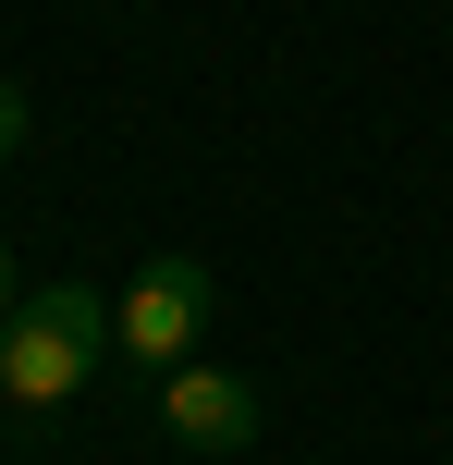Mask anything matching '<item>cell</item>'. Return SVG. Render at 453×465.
<instances>
[{
	"mask_svg": "<svg viewBox=\"0 0 453 465\" xmlns=\"http://www.w3.org/2000/svg\"><path fill=\"white\" fill-rule=\"evenodd\" d=\"M209 306H221V282L196 270V257H147L135 270V294H123V355L135 368H196V331H209Z\"/></svg>",
	"mask_w": 453,
	"mask_h": 465,
	"instance_id": "obj_2",
	"label": "cell"
},
{
	"mask_svg": "<svg viewBox=\"0 0 453 465\" xmlns=\"http://www.w3.org/2000/svg\"><path fill=\"white\" fill-rule=\"evenodd\" d=\"M111 343H123V306H98V282H37L0 319V404H74Z\"/></svg>",
	"mask_w": 453,
	"mask_h": 465,
	"instance_id": "obj_1",
	"label": "cell"
},
{
	"mask_svg": "<svg viewBox=\"0 0 453 465\" xmlns=\"http://www.w3.org/2000/svg\"><path fill=\"white\" fill-rule=\"evenodd\" d=\"M13 147H25V86L0 74V160H13Z\"/></svg>",
	"mask_w": 453,
	"mask_h": 465,
	"instance_id": "obj_4",
	"label": "cell"
},
{
	"mask_svg": "<svg viewBox=\"0 0 453 465\" xmlns=\"http://www.w3.org/2000/svg\"><path fill=\"white\" fill-rule=\"evenodd\" d=\"M160 417H172V441H196V453H245L258 441V392H245L233 368H172Z\"/></svg>",
	"mask_w": 453,
	"mask_h": 465,
	"instance_id": "obj_3",
	"label": "cell"
},
{
	"mask_svg": "<svg viewBox=\"0 0 453 465\" xmlns=\"http://www.w3.org/2000/svg\"><path fill=\"white\" fill-rule=\"evenodd\" d=\"M0 319H13V245H0Z\"/></svg>",
	"mask_w": 453,
	"mask_h": 465,
	"instance_id": "obj_5",
	"label": "cell"
}]
</instances>
